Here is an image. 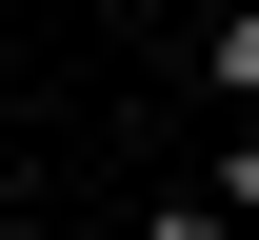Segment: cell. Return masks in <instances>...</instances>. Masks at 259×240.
<instances>
[{
	"mask_svg": "<svg viewBox=\"0 0 259 240\" xmlns=\"http://www.w3.org/2000/svg\"><path fill=\"white\" fill-rule=\"evenodd\" d=\"M140 240H239V220H220V200H140Z\"/></svg>",
	"mask_w": 259,
	"mask_h": 240,
	"instance_id": "2",
	"label": "cell"
},
{
	"mask_svg": "<svg viewBox=\"0 0 259 240\" xmlns=\"http://www.w3.org/2000/svg\"><path fill=\"white\" fill-rule=\"evenodd\" d=\"M199 100H220V120H259V0H220V20H199Z\"/></svg>",
	"mask_w": 259,
	"mask_h": 240,
	"instance_id": "1",
	"label": "cell"
},
{
	"mask_svg": "<svg viewBox=\"0 0 259 240\" xmlns=\"http://www.w3.org/2000/svg\"><path fill=\"white\" fill-rule=\"evenodd\" d=\"M0 240H60V220H40V200H20V220H0Z\"/></svg>",
	"mask_w": 259,
	"mask_h": 240,
	"instance_id": "3",
	"label": "cell"
}]
</instances>
